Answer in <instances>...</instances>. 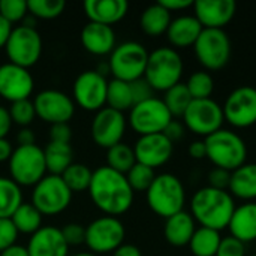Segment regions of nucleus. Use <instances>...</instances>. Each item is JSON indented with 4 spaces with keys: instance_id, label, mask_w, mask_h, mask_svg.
I'll list each match as a JSON object with an SVG mask.
<instances>
[{
    "instance_id": "nucleus-1",
    "label": "nucleus",
    "mask_w": 256,
    "mask_h": 256,
    "mask_svg": "<svg viewBox=\"0 0 256 256\" xmlns=\"http://www.w3.org/2000/svg\"><path fill=\"white\" fill-rule=\"evenodd\" d=\"M87 192L94 207L105 216L112 218L129 212L135 198V192L132 190L126 176L111 170L106 165L93 171Z\"/></svg>"
},
{
    "instance_id": "nucleus-2",
    "label": "nucleus",
    "mask_w": 256,
    "mask_h": 256,
    "mask_svg": "<svg viewBox=\"0 0 256 256\" xmlns=\"http://www.w3.org/2000/svg\"><path fill=\"white\" fill-rule=\"evenodd\" d=\"M236 198L230 190H220L210 186L198 189L190 200V214L202 228L224 231L228 228L236 210Z\"/></svg>"
},
{
    "instance_id": "nucleus-3",
    "label": "nucleus",
    "mask_w": 256,
    "mask_h": 256,
    "mask_svg": "<svg viewBox=\"0 0 256 256\" xmlns=\"http://www.w3.org/2000/svg\"><path fill=\"white\" fill-rule=\"evenodd\" d=\"M147 204L150 210L164 219H168L184 210L186 204V189L183 182L171 174H158L152 186L146 192Z\"/></svg>"
},
{
    "instance_id": "nucleus-4",
    "label": "nucleus",
    "mask_w": 256,
    "mask_h": 256,
    "mask_svg": "<svg viewBox=\"0 0 256 256\" xmlns=\"http://www.w3.org/2000/svg\"><path fill=\"white\" fill-rule=\"evenodd\" d=\"M204 141L207 147V159L214 168L232 172L248 162L246 141L231 129L222 128L213 135L204 138Z\"/></svg>"
},
{
    "instance_id": "nucleus-5",
    "label": "nucleus",
    "mask_w": 256,
    "mask_h": 256,
    "mask_svg": "<svg viewBox=\"0 0 256 256\" xmlns=\"http://www.w3.org/2000/svg\"><path fill=\"white\" fill-rule=\"evenodd\" d=\"M184 63L180 52L171 46H159L148 54L144 78L154 92H166L182 82Z\"/></svg>"
},
{
    "instance_id": "nucleus-6",
    "label": "nucleus",
    "mask_w": 256,
    "mask_h": 256,
    "mask_svg": "<svg viewBox=\"0 0 256 256\" xmlns=\"http://www.w3.org/2000/svg\"><path fill=\"white\" fill-rule=\"evenodd\" d=\"M148 54L150 52L147 48L136 40L122 42L110 54L108 69L114 80L132 82L135 80L144 78Z\"/></svg>"
},
{
    "instance_id": "nucleus-7",
    "label": "nucleus",
    "mask_w": 256,
    "mask_h": 256,
    "mask_svg": "<svg viewBox=\"0 0 256 256\" xmlns=\"http://www.w3.org/2000/svg\"><path fill=\"white\" fill-rule=\"evenodd\" d=\"M10 178L20 188H33L46 176L44 148L36 144L18 146L9 159Z\"/></svg>"
},
{
    "instance_id": "nucleus-8",
    "label": "nucleus",
    "mask_w": 256,
    "mask_h": 256,
    "mask_svg": "<svg viewBox=\"0 0 256 256\" xmlns=\"http://www.w3.org/2000/svg\"><path fill=\"white\" fill-rule=\"evenodd\" d=\"M194 52L200 64L207 72L224 69L232 54V44L225 30L204 28L194 45Z\"/></svg>"
},
{
    "instance_id": "nucleus-9",
    "label": "nucleus",
    "mask_w": 256,
    "mask_h": 256,
    "mask_svg": "<svg viewBox=\"0 0 256 256\" xmlns=\"http://www.w3.org/2000/svg\"><path fill=\"white\" fill-rule=\"evenodd\" d=\"M72 192L62 176L46 174L32 190V204L42 216H57L72 202Z\"/></svg>"
},
{
    "instance_id": "nucleus-10",
    "label": "nucleus",
    "mask_w": 256,
    "mask_h": 256,
    "mask_svg": "<svg viewBox=\"0 0 256 256\" xmlns=\"http://www.w3.org/2000/svg\"><path fill=\"white\" fill-rule=\"evenodd\" d=\"M42 46L44 44L39 32L32 26L21 24L12 28L4 45V52L9 63L28 69L39 62Z\"/></svg>"
},
{
    "instance_id": "nucleus-11",
    "label": "nucleus",
    "mask_w": 256,
    "mask_h": 256,
    "mask_svg": "<svg viewBox=\"0 0 256 256\" xmlns=\"http://www.w3.org/2000/svg\"><path fill=\"white\" fill-rule=\"evenodd\" d=\"M174 120L162 98H150L144 102L135 104L129 111L128 123L140 136L164 134L166 126Z\"/></svg>"
},
{
    "instance_id": "nucleus-12",
    "label": "nucleus",
    "mask_w": 256,
    "mask_h": 256,
    "mask_svg": "<svg viewBox=\"0 0 256 256\" xmlns=\"http://www.w3.org/2000/svg\"><path fill=\"white\" fill-rule=\"evenodd\" d=\"M182 118L184 128L189 132L202 138H207L220 130L225 123L222 105L213 98L192 99Z\"/></svg>"
},
{
    "instance_id": "nucleus-13",
    "label": "nucleus",
    "mask_w": 256,
    "mask_h": 256,
    "mask_svg": "<svg viewBox=\"0 0 256 256\" xmlns=\"http://www.w3.org/2000/svg\"><path fill=\"white\" fill-rule=\"evenodd\" d=\"M124 237L126 230L118 218L102 216L86 226L84 244L88 248V252L94 255H105L117 250L124 243Z\"/></svg>"
},
{
    "instance_id": "nucleus-14",
    "label": "nucleus",
    "mask_w": 256,
    "mask_h": 256,
    "mask_svg": "<svg viewBox=\"0 0 256 256\" xmlns=\"http://www.w3.org/2000/svg\"><path fill=\"white\" fill-rule=\"evenodd\" d=\"M106 92L108 81L102 72L84 70L74 81L72 99L84 111L98 112L106 105Z\"/></svg>"
},
{
    "instance_id": "nucleus-15",
    "label": "nucleus",
    "mask_w": 256,
    "mask_h": 256,
    "mask_svg": "<svg viewBox=\"0 0 256 256\" xmlns=\"http://www.w3.org/2000/svg\"><path fill=\"white\" fill-rule=\"evenodd\" d=\"M224 117L236 129H248L256 124V88L242 86L234 88L225 99Z\"/></svg>"
},
{
    "instance_id": "nucleus-16",
    "label": "nucleus",
    "mask_w": 256,
    "mask_h": 256,
    "mask_svg": "<svg viewBox=\"0 0 256 256\" xmlns=\"http://www.w3.org/2000/svg\"><path fill=\"white\" fill-rule=\"evenodd\" d=\"M126 128L128 118L124 112L104 106L102 110L94 112V117L90 124V135L96 146L108 150L123 142Z\"/></svg>"
},
{
    "instance_id": "nucleus-17",
    "label": "nucleus",
    "mask_w": 256,
    "mask_h": 256,
    "mask_svg": "<svg viewBox=\"0 0 256 256\" xmlns=\"http://www.w3.org/2000/svg\"><path fill=\"white\" fill-rule=\"evenodd\" d=\"M36 117L48 124L69 123L75 114V102L64 92L56 88H45L33 99Z\"/></svg>"
},
{
    "instance_id": "nucleus-18",
    "label": "nucleus",
    "mask_w": 256,
    "mask_h": 256,
    "mask_svg": "<svg viewBox=\"0 0 256 256\" xmlns=\"http://www.w3.org/2000/svg\"><path fill=\"white\" fill-rule=\"evenodd\" d=\"M34 90V80L28 69L14 63L0 64V96L6 100L18 102L30 99Z\"/></svg>"
},
{
    "instance_id": "nucleus-19",
    "label": "nucleus",
    "mask_w": 256,
    "mask_h": 256,
    "mask_svg": "<svg viewBox=\"0 0 256 256\" xmlns=\"http://www.w3.org/2000/svg\"><path fill=\"white\" fill-rule=\"evenodd\" d=\"M134 153L138 164L156 170L170 162L174 153V144L164 134L144 135L136 140Z\"/></svg>"
},
{
    "instance_id": "nucleus-20",
    "label": "nucleus",
    "mask_w": 256,
    "mask_h": 256,
    "mask_svg": "<svg viewBox=\"0 0 256 256\" xmlns=\"http://www.w3.org/2000/svg\"><path fill=\"white\" fill-rule=\"evenodd\" d=\"M192 9L202 28L225 30L236 16L237 3L234 0H195Z\"/></svg>"
},
{
    "instance_id": "nucleus-21",
    "label": "nucleus",
    "mask_w": 256,
    "mask_h": 256,
    "mask_svg": "<svg viewBox=\"0 0 256 256\" xmlns=\"http://www.w3.org/2000/svg\"><path fill=\"white\" fill-rule=\"evenodd\" d=\"M26 248L28 256H68L69 254L62 230L51 225L42 226L30 236Z\"/></svg>"
},
{
    "instance_id": "nucleus-22",
    "label": "nucleus",
    "mask_w": 256,
    "mask_h": 256,
    "mask_svg": "<svg viewBox=\"0 0 256 256\" xmlns=\"http://www.w3.org/2000/svg\"><path fill=\"white\" fill-rule=\"evenodd\" d=\"M81 45L93 56H108L117 46L116 32L112 27L98 22H87L80 33Z\"/></svg>"
},
{
    "instance_id": "nucleus-23",
    "label": "nucleus",
    "mask_w": 256,
    "mask_h": 256,
    "mask_svg": "<svg viewBox=\"0 0 256 256\" xmlns=\"http://www.w3.org/2000/svg\"><path fill=\"white\" fill-rule=\"evenodd\" d=\"M201 22L195 18L192 14H184L172 18L168 30H166V39L174 50H183V48H194L195 42L198 40L201 32H202Z\"/></svg>"
},
{
    "instance_id": "nucleus-24",
    "label": "nucleus",
    "mask_w": 256,
    "mask_h": 256,
    "mask_svg": "<svg viewBox=\"0 0 256 256\" xmlns=\"http://www.w3.org/2000/svg\"><path fill=\"white\" fill-rule=\"evenodd\" d=\"M128 10L129 3L126 0H87L84 3V12L90 22L105 24L110 27L122 21Z\"/></svg>"
},
{
    "instance_id": "nucleus-25",
    "label": "nucleus",
    "mask_w": 256,
    "mask_h": 256,
    "mask_svg": "<svg viewBox=\"0 0 256 256\" xmlns=\"http://www.w3.org/2000/svg\"><path fill=\"white\" fill-rule=\"evenodd\" d=\"M228 230L230 236L244 244L256 242V201L243 202L236 207Z\"/></svg>"
},
{
    "instance_id": "nucleus-26",
    "label": "nucleus",
    "mask_w": 256,
    "mask_h": 256,
    "mask_svg": "<svg viewBox=\"0 0 256 256\" xmlns=\"http://www.w3.org/2000/svg\"><path fill=\"white\" fill-rule=\"evenodd\" d=\"M195 231H196V222L192 218L190 212L183 210V212L165 219L164 237L174 248L189 246Z\"/></svg>"
},
{
    "instance_id": "nucleus-27",
    "label": "nucleus",
    "mask_w": 256,
    "mask_h": 256,
    "mask_svg": "<svg viewBox=\"0 0 256 256\" xmlns=\"http://www.w3.org/2000/svg\"><path fill=\"white\" fill-rule=\"evenodd\" d=\"M228 190L234 198L243 200L244 202L256 201V164L246 162L232 171Z\"/></svg>"
},
{
    "instance_id": "nucleus-28",
    "label": "nucleus",
    "mask_w": 256,
    "mask_h": 256,
    "mask_svg": "<svg viewBox=\"0 0 256 256\" xmlns=\"http://www.w3.org/2000/svg\"><path fill=\"white\" fill-rule=\"evenodd\" d=\"M171 21H172L171 12L165 9L159 2L147 6L140 16L141 30L150 38H158L165 34Z\"/></svg>"
},
{
    "instance_id": "nucleus-29",
    "label": "nucleus",
    "mask_w": 256,
    "mask_h": 256,
    "mask_svg": "<svg viewBox=\"0 0 256 256\" xmlns=\"http://www.w3.org/2000/svg\"><path fill=\"white\" fill-rule=\"evenodd\" d=\"M46 171L52 176H62L74 164V150L70 144L50 141L44 148Z\"/></svg>"
},
{
    "instance_id": "nucleus-30",
    "label": "nucleus",
    "mask_w": 256,
    "mask_h": 256,
    "mask_svg": "<svg viewBox=\"0 0 256 256\" xmlns=\"http://www.w3.org/2000/svg\"><path fill=\"white\" fill-rule=\"evenodd\" d=\"M22 202L21 188L10 177H0V219H10Z\"/></svg>"
},
{
    "instance_id": "nucleus-31",
    "label": "nucleus",
    "mask_w": 256,
    "mask_h": 256,
    "mask_svg": "<svg viewBox=\"0 0 256 256\" xmlns=\"http://www.w3.org/2000/svg\"><path fill=\"white\" fill-rule=\"evenodd\" d=\"M220 242L222 236L219 231L198 226L189 243V249L194 256H216Z\"/></svg>"
},
{
    "instance_id": "nucleus-32",
    "label": "nucleus",
    "mask_w": 256,
    "mask_h": 256,
    "mask_svg": "<svg viewBox=\"0 0 256 256\" xmlns=\"http://www.w3.org/2000/svg\"><path fill=\"white\" fill-rule=\"evenodd\" d=\"M42 218L44 216L33 207L32 202H22L12 214L10 220L18 234L33 236L39 228H42Z\"/></svg>"
},
{
    "instance_id": "nucleus-33",
    "label": "nucleus",
    "mask_w": 256,
    "mask_h": 256,
    "mask_svg": "<svg viewBox=\"0 0 256 256\" xmlns=\"http://www.w3.org/2000/svg\"><path fill=\"white\" fill-rule=\"evenodd\" d=\"M135 105L130 84L120 81V80H111L108 81V92H106V106L112 108L116 111L124 112L130 111V108Z\"/></svg>"
},
{
    "instance_id": "nucleus-34",
    "label": "nucleus",
    "mask_w": 256,
    "mask_h": 256,
    "mask_svg": "<svg viewBox=\"0 0 256 256\" xmlns=\"http://www.w3.org/2000/svg\"><path fill=\"white\" fill-rule=\"evenodd\" d=\"M135 164H136V158L134 153V147L124 142H120L106 150V166H110L117 172L126 176Z\"/></svg>"
},
{
    "instance_id": "nucleus-35",
    "label": "nucleus",
    "mask_w": 256,
    "mask_h": 256,
    "mask_svg": "<svg viewBox=\"0 0 256 256\" xmlns=\"http://www.w3.org/2000/svg\"><path fill=\"white\" fill-rule=\"evenodd\" d=\"M162 100L166 105V108L171 112V116L176 118V117H183L184 111L188 110V106L192 102V96H190L186 84L184 82H178L177 86L171 87L170 90H166L164 93Z\"/></svg>"
},
{
    "instance_id": "nucleus-36",
    "label": "nucleus",
    "mask_w": 256,
    "mask_h": 256,
    "mask_svg": "<svg viewBox=\"0 0 256 256\" xmlns=\"http://www.w3.org/2000/svg\"><path fill=\"white\" fill-rule=\"evenodd\" d=\"M184 84L192 99H208L214 92V78L204 69L192 72Z\"/></svg>"
},
{
    "instance_id": "nucleus-37",
    "label": "nucleus",
    "mask_w": 256,
    "mask_h": 256,
    "mask_svg": "<svg viewBox=\"0 0 256 256\" xmlns=\"http://www.w3.org/2000/svg\"><path fill=\"white\" fill-rule=\"evenodd\" d=\"M92 177H93V171L87 165L75 164V162L62 174L63 182L66 183V186L70 189L72 194L88 190Z\"/></svg>"
},
{
    "instance_id": "nucleus-38",
    "label": "nucleus",
    "mask_w": 256,
    "mask_h": 256,
    "mask_svg": "<svg viewBox=\"0 0 256 256\" xmlns=\"http://www.w3.org/2000/svg\"><path fill=\"white\" fill-rule=\"evenodd\" d=\"M66 8L64 0H28V14L40 20H54L63 14Z\"/></svg>"
},
{
    "instance_id": "nucleus-39",
    "label": "nucleus",
    "mask_w": 256,
    "mask_h": 256,
    "mask_svg": "<svg viewBox=\"0 0 256 256\" xmlns=\"http://www.w3.org/2000/svg\"><path fill=\"white\" fill-rule=\"evenodd\" d=\"M126 178L134 192H147L153 180L156 178V172L154 170L136 162L126 174Z\"/></svg>"
},
{
    "instance_id": "nucleus-40",
    "label": "nucleus",
    "mask_w": 256,
    "mask_h": 256,
    "mask_svg": "<svg viewBox=\"0 0 256 256\" xmlns=\"http://www.w3.org/2000/svg\"><path fill=\"white\" fill-rule=\"evenodd\" d=\"M8 110H9L12 123L18 124L21 128H28L36 117L34 105H33V100H30V99L12 102Z\"/></svg>"
},
{
    "instance_id": "nucleus-41",
    "label": "nucleus",
    "mask_w": 256,
    "mask_h": 256,
    "mask_svg": "<svg viewBox=\"0 0 256 256\" xmlns=\"http://www.w3.org/2000/svg\"><path fill=\"white\" fill-rule=\"evenodd\" d=\"M27 14H28L27 2L24 0H2L0 2V15L9 24L26 20Z\"/></svg>"
},
{
    "instance_id": "nucleus-42",
    "label": "nucleus",
    "mask_w": 256,
    "mask_h": 256,
    "mask_svg": "<svg viewBox=\"0 0 256 256\" xmlns=\"http://www.w3.org/2000/svg\"><path fill=\"white\" fill-rule=\"evenodd\" d=\"M216 256H246V244L232 236L222 237Z\"/></svg>"
},
{
    "instance_id": "nucleus-43",
    "label": "nucleus",
    "mask_w": 256,
    "mask_h": 256,
    "mask_svg": "<svg viewBox=\"0 0 256 256\" xmlns=\"http://www.w3.org/2000/svg\"><path fill=\"white\" fill-rule=\"evenodd\" d=\"M18 236L20 234L10 219H0V254L16 244Z\"/></svg>"
},
{
    "instance_id": "nucleus-44",
    "label": "nucleus",
    "mask_w": 256,
    "mask_h": 256,
    "mask_svg": "<svg viewBox=\"0 0 256 256\" xmlns=\"http://www.w3.org/2000/svg\"><path fill=\"white\" fill-rule=\"evenodd\" d=\"M62 234L69 248L80 246V244H84V240H86V226H82L81 224L72 222L62 228Z\"/></svg>"
},
{
    "instance_id": "nucleus-45",
    "label": "nucleus",
    "mask_w": 256,
    "mask_h": 256,
    "mask_svg": "<svg viewBox=\"0 0 256 256\" xmlns=\"http://www.w3.org/2000/svg\"><path fill=\"white\" fill-rule=\"evenodd\" d=\"M129 84H130V90H132V96H134V102L135 104L144 102V100H147V99L154 96V90L146 81V78L135 80V81H132Z\"/></svg>"
},
{
    "instance_id": "nucleus-46",
    "label": "nucleus",
    "mask_w": 256,
    "mask_h": 256,
    "mask_svg": "<svg viewBox=\"0 0 256 256\" xmlns=\"http://www.w3.org/2000/svg\"><path fill=\"white\" fill-rule=\"evenodd\" d=\"M207 180H208L207 186L214 188V189H220V190H228L230 182H231V172L226 170H222V168H213L208 172Z\"/></svg>"
},
{
    "instance_id": "nucleus-47",
    "label": "nucleus",
    "mask_w": 256,
    "mask_h": 256,
    "mask_svg": "<svg viewBox=\"0 0 256 256\" xmlns=\"http://www.w3.org/2000/svg\"><path fill=\"white\" fill-rule=\"evenodd\" d=\"M72 140V129L69 123H60V124H52L50 129V141L52 142H63V144H70Z\"/></svg>"
},
{
    "instance_id": "nucleus-48",
    "label": "nucleus",
    "mask_w": 256,
    "mask_h": 256,
    "mask_svg": "<svg viewBox=\"0 0 256 256\" xmlns=\"http://www.w3.org/2000/svg\"><path fill=\"white\" fill-rule=\"evenodd\" d=\"M184 134H186V128H184L183 122H178V120H176V118H174V120L166 126V129L164 130V135H165L172 144H176L177 141L183 140V138H184Z\"/></svg>"
},
{
    "instance_id": "nucleus-49",
    "label": "nucleus",
    "mask_w": 256,
    "mask_h": 256,
    "mask_svg": "<svg viewBox=\"0 0 256 256\" xmlns=\"http://www.w3.org/2000/svg\"><path fill=\"white\" fill-rule=\"evenodd\" d=\"M165 9L172 12H180L188 8H194V0H160L159 2Z\"/></svg>"
},
{
    "instance_id": "nucleus-50",
    "label": "nucleus",
    "mask_w": 256,
    "mask_h": 256,
    "mask_svg": "<svg viewBox=\"0 0 256 256\" xmlns=\"http://www.w3.org/2000/svg\"><path fill=\"white\" fill-rule=\"evenodd\" d=\"M189 156L192 159L201 160L207 158V147H206V141L204 140H195L190 142L189 146Z\"/></svg>"
},
{
    "instance_id": "nucleus-51",
    "label": "nucleus",
    "mask_w": 256,
    "mask_h": 256,
    "mask_svg": "<svg viewBox=\"0 0 256 256\" xmlns=\"http://www.w3.org/2000/svg\"><path fill=\"white\" fill-rule=\"evenodd\" d=\"M12 124H14V123H12L9 110L0 105V140L8 136V134H9L10 129H12Z\"/></svg>"
},
{
    "instance_id": "nucleus-52",
    "label": "nucleus",
    "mask_w": 256,
    "mask_h": 256,
    "mask_svg": "<svg viewBox=\"0 0 256 256\" xmlns=\"http://www.w3.org/2000/svg\"><path fill=\"white\" fill-rule=\"evenodd\" d=\"M18 146H32L34 144V134L30 128H21L16 134Z\"/></svg>"
},
{
    "instance_id": "nucleus-53",
    "label": "nucleus",
    "mask_w": 256,
    "mask_h": 256,
    "mask_svg": "<svg viewBox=\"0 0 256 256\" xmlns=\"http://www.w3.org/2000/svg\"><path fill=\"white\" fill-rule=\"evenodd\" d=\"M112 256H142L140 248L134 246V244H126L123 243L117 250L112 252Z\"/></svg>"
},
{
    "instance_id": "nucleus-54",
    "label": "nucleus",
    "mask_w": 256,
    "mask_h": 256,
    "mask_svg": "<svg viewBox=\"0 0 256 256\" xmlns=\"http://www.w3.org/2000/svg\"><path fill=\"white\" fill-rule=\"evenodd\" d=\"M12 153H14V147H12L10 141L8 138H2L0 140V164L9 162Z\"/></svg>"
},
{
    "instance_id": "nucleus-55",
    "label": "nucleus",
    "mask_w": 256,
    "mask_h": 256,
    "mask_svg": "<svg viewBox=\"0 0 256 256\" xmlns=\"http://www.w3.org/2000/svg\"><path fill=\"white\" fill-rule=\"evenodd\" d=\"M12 24H9L2 15H0V48H4L6 42H8V38L12 32Z\"/></svg>"
},
{
    "instance_id": "nucleus-56",
    "label": "nucleus",
    "mask_w": 256,
    "mask_h": 256,
    "mask_svg": "<svg viewBox=\"0 0 256 256\" xmlns=\"http://www.w3.org/2000/svg\"><path fill=\"white\" fill-rule=\"evenodd\" d=\"M0 256H28V252H27V248L21 244H14L8 248L6 250H3Z\"/></svg>"
},
{
    "instance_id": "nucleus-57",
    "label": "nucleus",
    "mask_w": 256,
    "mask_h": 256,
    "mask_svg": "<svg viewBox=\"0 0 256 256\" xmlns=\"http://www.w3.org/2000/svg\"><path fill=\"white\" fill-rule=\"evenodd\" d=\"M72 256H98L94 255V254H92V252H80V254H75V255Z\"/></svg>"
},
{
    "instance_id": "nucleus-58",
    "label": "nucleus",
    "mask_w": 256,
    "mask_h": 256,
    "mask_svg": "<svg viewBox=\"0 0 256 256\" xmlns=\"http://www.w3.org/2000/svg\"><path fill=\"white\" fill-rule=\"evenodd\" d=\"M250 256H256V254H255V255H250Z\"/></svg>"
}]
</instances>
